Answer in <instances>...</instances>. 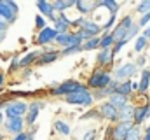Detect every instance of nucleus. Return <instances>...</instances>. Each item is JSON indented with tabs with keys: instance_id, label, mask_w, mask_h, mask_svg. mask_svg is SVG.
I'll return each mask as SVG.
<instances>
[{
	"instance_id": "f257e3e1",
	"label": "nucleus",
	"mask_w": 150,
	"mask_h": 140,
	"mask_svg": "<svg viewBox=\"0 0 150 140\" xmlns=\"http://www.w3.org/2000/svg\"><path fill=\"white\" fill-rule=\"evenodd\" d=\"M112 81H113V77H112L110 70H105V69L98 67V69H94L89 74V77L86 81V86L91 91H98V89H107Z\"/></svg>"
},
{
	"instance_id": "f03ea898",
	"label": "nucleus",
	"mask_w": 150,
	"mask_h": 140,
	"mask_svg": "<svg viewBox=\"0 0 150 140\" xmlns=\"http://www.w3.org/2000/svg\"><path fill=\"white\" fill-rule=\"evenodd\" d=\"M84 88H87L86 84H82V82H79V81H75V79H68V81H65V82H59L56 88H52L49 93L52 95V96H68V95H72L75 91H80V89H84Z\"/></svg>"
},
{
	"instance_id": "7ed1b4c3",
	"label": "nucleus",
	"mask_w": 150,
	"mask_h": 140,
	"mask_svg": "<svg viewBox=\"0 0 150 140\" xmlns=\"http://www.w3.org/2000/svg\"><path fill=\"white\" fill-rule=\"evenodd\" d=\"M2 110H4V114H5L7 119H12V117H25L26 112H28V104L23 102V100L12 98V100H9L7 104L4 105Z\"/></svg>"
},
{
	"instance_id": "20e7f679",
	"label": "nucleus",
	"mask_w": 150,
	"mask_h": 140,
	"mask_svg": "<svg viewBox=\"0 0 150 140\" xmlns=\"http://www.w3.org/2000/svg\"><path fill=\"white\" fill-rule=\"evenodd\" d=\"M65 102L70 105H79V107H91L94 104V98H93V91L84 88L80 91H75L72 95L65 96Z\"/></svg>"
},
{
	"instance_id": "39448f33",
	"label": "nucleus",
	"mask_w": 150,
	"mask_h": 140,
	"mask_svg": "<svg viewBox=\"0 0 150 140\" xmlns=\"http://www.w3.org/2000/svg\"><path fill=\"white\" fill-rule=\"evenodd\" d=\"M138 67H136V63L134 61H127V63H122V65H119V67H115L112 70V77L115 81H119V82H122V81H131L136 74H138Z\"/></svg>"
},
{
	"instance_id": "423d86ee",
	"label": "nucleus",
	"mask_w": 150,
	"mask_h": 140,
	"mask_svg": "<svg viewBox=\"0 0 150 140\" xmlns=\"http://www.w3.org/2000/svg\"><path fill=\"white\" fill-rule=\"evenodd\" d=\"M19 7L12 0H0V19H4L7 25H12L18 19Z\"/></svg>"
},
{
	"instance_id": "0eeeda50",
	"label": "nucleus",
	"mask_w": 150,
	"mask_h": 140,
	"mask_svg": "<svg viewBox=\"0 0 150 140\" xmlns=\"http://www.w3.org/2000/svg\"><path fill=\"white\" fill-rule=\"evenodd\" d=\"M56 46H59L61 49H67V47H80L84 44V40L80 39V35L77 32H67V34H59L54 40Z\"/></svg>"
},
{
	"instance_id": "6e6552de",
	"label": "nucleus",
	"mask_w": 150,
	"mask_h": 140,
	"mask_svg": "<svg viewBox=\"0 0 150 140\" xmlns=\"http://www.w3.org/2000/svg\"><path fill=\"white\" fill-rule=\"evenodd\" d=\"M44 107H45V102H42V100H33L32 104H28V112H26V116L23 117V119H25V126H33V124H35L38 114H40V110H42Z\"/></svg>"
},
{
	"instance_id": "1a4fd4ad",
	"label": "nucleus",
	"mask_w": 150,
	"mask_h": 140,
	"mask_svg": "<svg viewBox=\"0 0 150 140\" xmlns=\"http://www.w3.org/2000/svg\"><path fill=\"white\" fill-rule=\"evenodd\" d=\"M98 114H100V119H105L108 123H119V110L108 104V100H105L103 104L98 107Z\"/></svg>"
},
{
	"instance_id": "9d476101",
	"label": "nucleus",
	"mask_w": 150,
	"mask_h": 140,
	"mask_svg": "<svg viewBox=\"0 0 150 140\" xmlns=\"http://www.w3.org/2000/svg\"><path fill=\"white\" fill-rule=\"evenodd\" d=\"M113 53L112 49H98L96 53V65L100 69H105V70H110L112 72V67H113Z\"/></svg>"
},
{
	"instance_id": "9b49d317",
	"label": "nucleus",
	"mask_w": 150,
	"mask_h": 140,
	"mask_svg": "<svg viewBox=\"0 0 150 140\" xmlns=\"http://www.w3.org/2000/svg\"><path fill=\"white\" fill-rule=\"evenodd\" d=\"M79 30H82L89 37H101V25L98 21H94L93 18H84L80 26H79Z\"/></svg>"
},
{
	"instance_id": "f8f14e48",
	"label": "nucleus",
	"mask_w": 150,
	"mask_h": 140,
	"mask_svg": "<svg viewBox=\"0 0 150 140\" xmlns=\"http://www.w3.org/2000/svg\"><path fill=\"white\" fill-rule=\"evenodd\" d=\"M56 30L52 28V26H45L44 30H40L35 37V42H37L38 46H44V47H47V46H51V44H54V40H56Z\"/></svg>"
},
{
	"instance_id": "ddd939ff",
	"label": "nucleus",
	"mask_w": 150,
	"mask_h": 140,
	"mask_svg": "<svg viewBox=\"0 0 150 140\" xmlns=\"http://www.w3.org/2000/svg\"><path fill=\"white\" fill-rule=\"evenodd\" d=\"M4 130L11 135H19L25 131V119L23 117H12V119H5V123L2 124Z\"/></svg>"
},
{
	"instance_id": "4468645a",
	"label": "nucleus",
	"mask_w": 150,
	"mask_h": 140,
	"mask_svg": "<svg viewBox=\"0 0 150 140\" xmlns=\"http://www.w3.org/2000/svg\"><path fill=\"white\" fill-rule=\"evenodd\" d=\"M75 7H77V11L82 14V18L84 16H89V14H93L98 7H101L100 5V0H93V2H89V0H75Z\"/></svg>"
},
{
	"instance_id": "2eb2a0df",
	"label": "nucleus",
	"mask_w": 150,
	"mask_h": 140,
	"mask_svg": "<svg viewBox=\"0 0 150 140\" xmlns=\"http://www.w3.org/2000/svg\"><path fill=\"white\" fill-rule=\"evenodd\" d=\"M59 58V51L58 49H52V47H45V51H42L40 58L37 60L35 65H49V63H54L56 60Z\"/></svg>"
},
{
	"instance_id": "dca6fc26",
	"label": "nucleus",
	"mask_w": 150,
	"mask_h": 140,
	"mask_svg": "<svg viewBox=\"0 0 150 140\" xmlns=\"http://www.w3.org/2000/svg\"><path fill=\"white\" fill-rule=\"evenodd\" d=\"M112 126H113L112 140H126V135H127L129 128L133 126V123H122V121H119V123H115Z\"/></svg>"
},
{
	"instance_id": "f3484780",
	"label": "nucleus",
	"mask_w": 150,
	"mask_h": 140,
	"mask_svg": "<svg viewBox=\"0 0 150 140\" xmlns=\"http://www.w3.org/2000/svg\"><path fill=\"white\" fill-rule=\"evenodd\" d=\"M150 89V69L140 70V81H138V95H147Z\"/></svg>"
},
{
	"instance_id": "a211bd4d",
	"label": "nucleus",
	"mask_w": 150,
	"mask_h": 140,
	"mask_svg": "<svg viewBox=\"0 0 150 140\" xmlns=\"http://www.w3.org/2000/svg\"><path fill=\"white\" fill-rule=\"evenodd\" d=\"M54 30H56V34H67V32H70V28H72V19H68V16H67V12L65 14H59V18L54 21V26H52Z\"/></svg>"
},
{
	"instance_id": "6ab92c4d",
	"label": "nucleus",
	"mask_w": 150,
	"mask_h": 140,
	"mask_svg": "<svg viewBox=\"0 0 150 140\" xmlns=\"http://www.w3.org/2000/svg\"><path fill=\"white\" fill-rule=\"evenodd\" d=\"M134 104H126L122 109H119V121L122 123H133V116H134Z\"/></svg>"
},
{
	"instance_id": "aec40b11",
	"label": "nucleus",
	"mask_w": 150,
	"mask_h": 140,
	"mask_svg": "<svg viewBox=\"0 0 150 140\" xmlns=\"http://www.w3.org/2000/svg\"><path fill=\"white\" fill-rule=\"evenodd\" d=\"M40 54H42V51H30L28 54H25L23 58H19V69H28L33 63H37Z\"/></svg>"
},
{
	"instance_id": "412c9836",
	"label": "nucleus",
	"mask_w": 150,
	"mask_h": 140,
	"mask_svg": "<svg viewBox=\"0 0 150 140\" xmlns=\"http://www.w3.org/2000/svg\"><path fill=\"white\" fill-rule=\"evenodd\" d=\"M115 93L122 95L126 98H131V95H133V81H122V82H119L117 88H115Z\"/></svg>"
},
{
	"instance_id": "4be33fe9",
	"label": "nucleus",
	"mask_w": 150,
	"mask_h": 140,
	"mask_svg": "<svg viewBox=\"0 0 150 140\" xmlns=\"http://www.w3.org/2000/svg\"><path fill=\"white\" fill-rule=\"evenodd\" d=\"M52 7L58 14H65V11H68L70 7H75V0H54Z\"/></svg>"
},
{
	"instance_id": "5701e85b",
	"label": "nucleus",
	"mask_w": 150,
	"mask_h": 140,
	"mask_svg": "<svg viewBox=\"0 0 150 140\" xmlns=\"http://www.w3.org/2000/svg\"><path fill=\"white\" fill-rule=\"evenodd\" d=\"M100 5L105 7L108 11V16H117L119 9H120V2H115V0H100Z\"/></svg>"
},
{
	"instance_id": "b1692460",
	"label": "nucleus",
	"mask_w": 150,
	"mask_h": 140,
	"mask_svg": "<svg viewBox=\"0 0 150 140\" xmlns=\"http://www.w3.org/2000/svg\"><path fill=\"white\" fill-rule=\"evenodd\" d=\"M145 105H136L134 107V116H133V124L142 126L145 123Z\"/></svg>"
},
{
	"instance_id": "393cba45",
	"label": "nucleus",
	"mask_w": 150,
	"mask_h": 140,
	"mask_svg": "<svg viewBox=\"0 0 150 140\" xmlns=\"http://www.w3.org/2000/svg\"><path fill=\"white\" fill-rule=\"evenodd\" d=\"M129 102H131V98H126V96H122V95H117V93H115V95H112V96H108V104L113 105L117 110H119V109H122L124 105L129 104Z\"/></svg>"
},
{
	"instance_id": "a878e982",
	"label": "nucleus",
	"mask_w": 150,
	"mask_h": 140,
	"mask_svg": "<svg viewBox=\"0 0 150 140\" xmlns=\"http://www.w3.org/2000/svg\"><path fill=\"white\" fill-rule=\"evenodd\" d=\"M100 40H101V37H91L89 40H86L80 46V49L82 51H96V49H100Z\"/></svg>"
},
{
	"instance_id": "bb28decb",
	"label": "nucleus",
	"mask_w": 150,
	"mask_h": 140,
	"mask_svg": "<svg viewBox=\"0 0 150 140\" xmlns=\"http://www.w3.org/2000/svg\"><path fill=\"white\" fill-rule=\"evenodd\" d=\"M142 139H143V130H142V126L133 124V126L129 128L127 135H126V140H142Z\"/></svg>"
},
{
	"instance_id": "cd10ccee",
	"label": "nucleus",
	"mask_w": 150,
	"mask_h": 140,
	"mask_svg": "<svg viewBox=\"0 0 150 140\" xmlns=\"http://www.w3.org/2000/svg\"><path fill=\"white\" fill-rule=\"evenodd\" d=\"M54 130H56L58 133L65 135V137H68V135L72 133V128H70V124H68V123H65V121H61V119L54 121Z\"/></svg>"
},
{
	"instance_id": "c85d7f7f",
	"label": "nucleus",
	"mask_w": 150,
	"mask_h": 140,
	"mask_svg": "<svg viewBox=\"0 0 150 140\" xmlns=\"http://www.w3.org/2000/svg\"><path fill=\"white\" fill-rule=\"evenodd\" d=\"M115 26H119V28H122V30H126V32H129L133 26H134V19H133V16L131 14H127V16H124Z\"/></svg>"
},
{
	"instance_id": "c756f323",
	"label": "nucleus",
	"mask_w": 150,
	"mask_h": 140,
	"mask_svg": "<svg viewBox=\"0 0 150 140\" xmlns=\"http://www.w3.org/2000/svg\"><path fill=\"white\" fill-rule=\"evenodd\" d=\"M113 44H115V39H113L112 32L107 35H101V40H100V49H112Z\"/></svg>"
},
{
	"instance_id": "7c9ffc66",
	"label": "nucleus",
	"mask_w": 150,
	"mask_h": 140,
	"mask_svg": "<svg viewBox=\"0 0 150 140\" xmlns=\"http://www.w3.org/2000/svg\"><path fill=\"white\" fill-rule=\"evenodd\" d=\"M147 46H149V39H145L143 35H138V37L134 39V51H136V53L145 51Z\"/></svg>"
},
{
	"instance_id": "2f4dec72",
	"label": "nucleus",
	"mask_w": 150,
	"mask_h": 140,
	"mask_svg": "<svg viewBox=\"0 0 150 140\" xmlns=\"http://www.w3.org/2000/svg\"><path fill=\"white\" fill-rule=\"evenodd\" d=\"M140 30H142V28H140V26H138V25L134 23V26H133V28H131V30L127 32V35L124 37V40H122V44L126 46V44H127L129 40H134V39H136V37L140 35Z\"/></svg>"
},
{
	"instance_id": "473e14b6",
	"label": "nucleus",
	"mask_w": 150,
	"mask_h": 140,
	"mask_svg": "<svg viewBox=\"0 0 150 140\" xmlns=\"http://www.w3.org/2000/svg\"><path fill=\"white\" fill-rule=\"evenodd\" d=\"M136 12H138L140 16H143V14L150 12V0H143V2H140V4L136 5Z\"/></svg>"
},
{
	"instance_id": "72a5a7b5",
	"label": "nucleus",
	"mask_w": 150,
	"mask_h": 140,
	"mask_svg": "<svg viewBox=\"0 0 150 140\" xmlns=\"http://www.w3.org/2000/svg\"><path fill=\"white\" fill-rule=\"evenodd\" d=\"M80 119H82V121H86V119H100L98 109H91V110H87L86 114H82V116H80Z\"/></svg>"
},
{
	"instance_id": "f704fd0d",
	"label": "nucleus",
	"mask_w": 150,
	"mask_h": 140,
	"mask_svg": "<svg viewBox=\"0 0 150 140\" xmlns=\"http://www.w3.org/2000/svg\"><path fill=\"white\" fill-rule=\"evenodd\" d=\"M45 26H47V19H45L44 16L37 14V16H35V28H37L38 32H40V30H44Z\"/></svg>"
},
{
	"instance_id": "c9c22d12",
	"label": "nucleus",
	"mask_w": 150,
	"mask_h": 140,
	"mask_svg": "<svg viewBox=\"0 0 150 140\" xmlns=\"http://www.w3.org/2000/svg\"><path fill=\"white\" fill-rule=\"evenodd\" d=\"M79 53H82L80 47H67V49L59 51V56H72V54H79Z\"/></svg>"
},
{
	"instance_id": "e433bc0d",
	"label": "nucleus",
	"mask_w": 150,
	"mask_h": 140,
	"mask_svg": "<svg viewBox=\"0 0 150 140\" xmlns=\"http://www.w3.org/2000/svg\"><path fill=\"white\" fill-rule=\"evenodd\" d=\"M19 70V56L16 54V56H12V60H11V65H9V74H14V72H18Z\"/></svg>"
},
{
	"instance_id": "4c0bfd02",
	"label": "nucleus",
	"mask_w": 150,
	"mask_h": 140,
	"mask_svg": "<svg viewBox=\"0 0 150 140\" xmlns=\"http://www.w3.org/2000/svg\"><path fill=\"white\" fill-rule=\"evenodd\" d=\"M140 28H147L150 25V12H147V14H143V16H140V19H138V23H136Z\"/></svg>"
},
{
	"instance_id": "58836bf2",
	"label": "nucleus",
	"mask_w": 150,
	"mask_h": 140,
	"mask_svg": "<svg viewBox=\"0 0 150 140\" xmlns=\"http://www.w3.org/2000/svg\"><path fill=\"white\" fill-rule=\"evenodd\" d=\"M7 30H9V25H7L5 21H0V42L5 40V37H7Z\"/></svg>"
},
{
	"instance_id": "ea45409f",
	"label": "nucleus",
	"mask_w": 150,
	"mask_h": 140,
	"mask_svg": "<svg viewBox=\"0 0 150 140\" xmlns=\"http://www.w3.org/2000/svg\"><path fill=\"white\" fill-rule=\"evenodd\" d=\"M93 98H94V102L96 100H105V98H108V95H107L105 89H98V91H93Z\"/></svg>"
},
{
	"instance_id": "a19ab883",
	"label": "nucleus",
	"mask_w": 150,
	"mask_h": 140,
	"mask_svg": "<svg viewBox=\"0 0 150 140\" xmlns=\"http://www.w3.org/2000/svg\"><path fill=\"white\" fill-rule=\"evenodd\" d=\"M96 137H98V130H89V131L82 137V140H96Z\"/></svg>"
},
{
	"instance_id": "79ce46f5",
	"label": "nucleus",
	"mask_w": 150,
	"mask_h": 140,
	"mask_svg": "<svg viewBox=\"0 0 150 140\" xmlns=\"http://www.w3.org/2000/svg\"><path fill=\"white\" fill-rule=\"evenodd\" d=\"M134 63H136V67H138L140 70H142V69H145V63H147V56L140 54V56H138V60H136Z\"/></svg>"
},
{
	"instance_id": "37998d69",
	"label": "nucleus",
	"mask_w": 150,
	"mask_h": 140,
	"mask_svg": "<svg viewBox=\"0 0 150 140\" xmlns=\"http://www.w3.org/2000/svg\"><path fill=\"white\" fill-rule=\"evenodd\" d=\"M122 47H124V44H122V42H115V44H113V47H112L113 56H117V54L120 53V49H122Z\"/></svg>"
},
{
	"instance_id": "c03bdc74",
	"label": "nucleus",
	"mask_w": 150,
	"mask_h": 140,
	"mask_svg": "<svg viewBox=\"0 0 150 140\" xmlns=\"http://www.w3.org/2000/svg\"><path fill=\"white\" fill-rule=\"evenodd\" d=\"M142 140H150V124L145 128V131H143V139Z\"/></svg>"
},
{
	"instance_id": "a18cd8bd",
	"label": "nucleus",
	"mask_w": 150,
	"mask_h": 140,
	"mask_svg": "<svg viewBox=\"0 0 150 140\" xmlns=\"http://www.w3.org/2000/svg\"><path fill=\"white\" fill-rule=\"evenodd\" d=\"M4 84H5V74L0 70V91H2V88H4Z\"/></svg>"
},
{
	"instance_id": "49530a36",
	"label": "nucleus",
	"mask_w": 150,
	"mask_h": 140,
	"mask_svg": "<svg viewBox=\"0 0 150 140\" xmlns=\"http://www.w3.org/2000/svg\"><path fill=\"white\" fill-rule=\"evenodd\" d=\"M142 35H143L145 39H149V40H150V25L147 26V28H143V34H142Z\"/></svg>"
},
{
	"instance_id": "de8ad7c7",
	"label": "nucleus",
	"mask_w": 150,
	"mask_h": 140,
	"mask_svg": "<svg viewBox=\"0 0 150 140\" xmlns=\"http://www.w3.org/2000/svg\"><path fill=\"white\" fill-rule=\"evenodd\" d=\"M33 135H35V128H33L32 131H28V133H26V140H33Z\"/></svg>"
},
{
	"instance_id": "09e8293b",
	"label": "nucleus",
	"mask_w": 150,
	"mask_h": 140,
	"mask_svg": "<svg viewBox=\"0 0 150 140\" xmlns=\"http://www.w3.org/2000/svg\"><path fill=\"white\" fill-rule=\"evenodd\" d=\"M2 124H4V110L0 109V126H2Z\"/></svg>"
},
{
	"instance_id": "8fccbe9b",
	"label": "nucleus",
	"mask_w": 150,
	"mask_h": 140,
	"mask_svg": "<svg viewBox=\"0 0 150 140\" xmlns=\"http://www.w3.org/2000/svg\"><path fill=\"white\" fill-rule=\"evenodd\" d=\"M0 140H4V135H2V131H0Z\"/></svg>"
},
{
	"instance_id": "3c124183",
	"label": "nucleus",
	"mask_w": 150,
	"mask_h": 140,
	"mask_svg": "<svg viewBox=\"0 0 150 140\" xmlns=\"http://www.w3.org/2000/svg\"><path fill=\"white\" fill-rule=\"evenodd\" d=\"M149 98H150V95H149Z\"/></svg>"
}]
</instances>
